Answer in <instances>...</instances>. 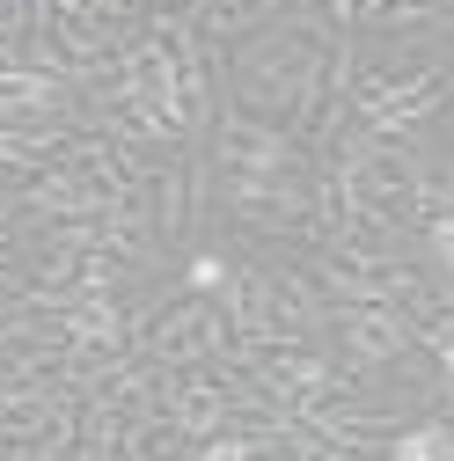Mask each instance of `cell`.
Wrapping results in <instances>:
<instances>
[{"instance_id":"obj_1","label":"cell","mask_w":454,"mask_h":461,"mask_svg":"<svg viewBox=\"0 0 454 461\" xmlns=\"http://www.w3.org/2000/svg\"><path fill=\"white\" fill-rule=\"evenodd\" d=\"M395 461H454V432L447 425H418L395 439Z\"/></svg>"},{"instance_id":"obj_2","label":"cell","mask_w":454,"mask_h":461,"mask_svg":"<svg viewBox=\"0 0 454 461\" xmlns=\"http://www.w3.org/2000/svg\"><path fill=\"white\" fill-rule=\"evenodd\" d=\"M220 278H227L220 257H198V264H191V285H220Z\"/></svg>"},{"instance_id":"obj_3","label":"cell","mask_w":454,"mask_h":461,"mask_svg":"<svg viewBox=\"0 0 454 461\" xmlns=\"http://www.w3.org/2000/svg\"><path fill=\"white\" fill-rule=\"evenodd\" d=\"M432 249H440V264H454V220H440V227H432Z\"/></svg>"},{"instance_id":"obj_4","label":"cell","mask_w":454,"mask_h":461,"mask_svg":"<svg viewBox=\"0 0 454 461\" xmlns=\"http://www.w3.org/2000/svg\"><path fill=\"white\" fill-rule=\"evenodd\" d=\"M447 366H454V344H447Z\"/></svg>"}]
</instances>
